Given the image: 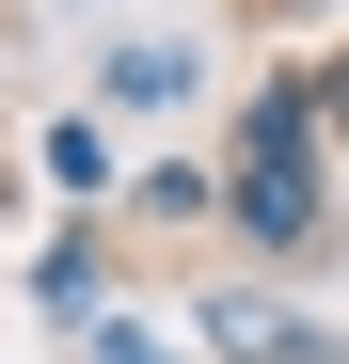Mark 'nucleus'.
<instances>
[{
    "label": "nucleus",
    "instance_id": "f257e3e1",
    "mask_svg": "<svg viewBox=\"0 0 349 364\" xmlns=\"http://www.w3.org/2000/svg\"><path fill=\"white\" fill-rule=\"evenodd\" d=\"M207 348H222V364H302L318 333H302V317H270V301H222V317H207Z\"/></svg>",
    "mask_w": 349,
    "mask_h": 364
},
{
    "label": "nucleus",
    "instance_id": "f03ea898",
    "mask_svg": "<svg viewBox=\"0 0 349 364\" xmlns=\"http://www.w3.org/2000/svg\"><path fill=\"white\" fill-rule=\"evenodd\" d=\"M111 364H174V348H159V333H111Z\"/></svg>",
    "mask_w": 349,
    "mask_h": 364
}]
</instances>
